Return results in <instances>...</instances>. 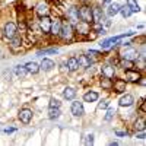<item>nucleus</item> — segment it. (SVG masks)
<instances>
[{"label":"nucleus","mask_w":146,"mask_h":146,"mask_svg":"<svg viewBox=\"0 0 146 146\" xmlns=\"http://www.w3.org/2000/svg\"><path fill=\"white\" fill-rule=\"evenodd\" d=\"M79 19L83 21V22H86V23L92 22V9L88 5H83L79 9Z\"/></svg>","instance_id":"obj_1"},{"label":"nucleus","mask_w":146,"mask_h":146,"mask_svg":"<svg viewBox=\"0 0 146 146\" xmlns=\"http://www.w3.org/2000/svg\"><path fill=\"white\" fill-rule=\"evenodd\" d=\"M60 35H62L64 40L72 38V35H73V28H72V23H70V22H67V21L62 22V29H60Z\"/></svg>","instance_id":"obj_2"},{"label":"nucleus","mask_w":146,"mask_h":146,"mask_svg":"<svg viewBox=\"0 0 146 146\" xmlns=\"http://www.w3.org/2000/svg\"><path fill=\"white\" fill-rule=\"evenodd\" d=\"M3 32H5V36L6 38H13V36L16 35V32H18V27H16V23L15 22H7L6 25H5V29H3Z\"/></svg>","instance_id":"obj_3"},{"label":"nucleus","mask_w":146,"mask_h":146,"mask_svg":"<svg viewBox=\"0 0 146 146\" xmlns=\"http://www.w3.org/2000/svg\"><path fill=\"white\" fill-rule=\"evenodd\" d=\"M32 115H34V113L31 111L29 108H22L21 111H19V120H21V123L29 124L31 120H32Z\"/></svg>","instance_id":"obj_4"},{"label":"nucleus","mask_w":146,"mask_h":146,"mask_svg":"<svg viewBox=\"0 0 146 146\" xmlns=\"http://www.w3.org/2000/svg\"><path fill=\"white\" fill-rule=\"evenodd\" d=\"M70 111L72 114L75 115V117H82L83 113H85V110H83V104L79 102V101H75V102H72V108H70Z\"/></svg>","instance_id":"obj_5"},{"label":"nucleus","mask_w":146,"mask_h":146,"mask_svg":"<svg viewBox=\"0 0 146 146\" xmlns=\"http://www.w3.org/2000/svg\"><path fill=\"white\" fill-rule=\"evenodd\" d=\"M92 22H96V23H102V22H105L104 13H102V10H101L98 6L92 9Z\"/></svg>","instance_id":"obj_6"},{"label":"nucleus","mask_w":146,"mask_h":146,"mask_svg":"<svg viewBox=\"0 0 146 146\" xmlns=\"http://www.w3.org/2000/svg\"><path fill=\"white\" fill-rule=\"evenodd\" d=\"M67 18L70 21V23H78L79 22V9L72 6L69 10H67Z\"/></svg>","instance_id":"obj_7"},{"label":"nucleus","mask_w":146,"mask_h":146,"mask_svg":"<svg viewBox=\"0 0 146 146\" xmlns=\"http://www.w3.org/2000/svg\"><path fill=\"white\" fill-rule=\"evenodd\" d=\"M40 28L44 34H50V29H51V19L48 16H42L41 21H40Z\"/></svg>","instance_id":"obj_8"},{"label":"nucleus","mask_w":146,"mask_h":146,"mask_svg":"<svg viewBox=\"0 0 146 146\" xmlns=\"http://www.w3.org/2000/svg\"><path fill=\"white\" fill-rule=\"evenodd\" d=\"M121 57L123 58H127V60H135V58H137L139 57V53L135 50V48H127V50H124L123 53H121Z\"/></svg>","instance_id":"obj_9"},{"label":"nucleus","mask_w":146,"mask_h":146,"mask_svg":"<svg viewBox=\"0 0 146 146\" xmlns=\"http://www.w3.org/2000/svg\"><path fill=\"white\" fill-rule=\"evenodd\" d=\"M126 76L130 82H139V79L142 78L140 76V73L137 70H133V69H127L126 70Z\"/></svg>","instance_id":"obj_10"},{"label":"nucleus","mask_w":146,"mask_h":146,"mask_svg":"<svg viewBox=\"0 0 146 146\" xmlns=\"http://www.w3.org/2000/svg\"><path fill=\"white\" fill-rule=\"evenodd\" d=\"M113 88L117 94H121V92H124L126 91V80L123 79H115L114 83H113Z\"/></svg>","instance_id":"obj_11"},{"label":"nucleus","mask_w":146,"mask_h":146,"mask_svg":"<svg viewBox=\"0 0 146 146\" xmlns=\"http://www.w3.org/2000/svg\"><path fill=\"white\" fill-rule=\"evenodd\" d=\"M133 102H135V100H133V96H131L130 94H126V95H123V96L120 98V101H118L120 107H130Z\"/></svg>","instance_id":"obj_12"},{"label":"nucleus","mask_w":146,"mask_h":146,"mask_svg":"<svg viewBox=\"0 0 146 146\" xmlns=\"http://www.w3.org/2000/svg\"><path fill=\"white\" fill-rule=\"evenodd\" d=\"M48 13H50V9H48V6L45 3H40L38 6H36V15H38L40 18L48 16Z\"/></svg>","instance_id":"obj_13"},{"label":"nucleus","mask_w":146,"mask_h":146,"mask_svg":"<svg viewBox=\"0 0 146 146\" xmlns=\"http://www.w3.org/2000/svg\"><path fill=\"white\" fill-rule=\"evenodd\" d=\"M54 67H56V64H54L53 60H50V58H44L41 62V66H40V69H42L44 72H50Z\"/></svg>","instance_id":"obj_14"},{"label":"nucleus","mask_w":146,"mask_h":146,"mask_svg":"<svg viewBox=\"0 0 146 146\" xmlns=\"http://www.w3.org/2000/svg\"><path fill=\"white\" fill-rule=\"evenodd\" d=\"M102 75H104L105 78L113 79L114 75H115V70H114V67H113L111 64H105V66H102Z\"/></svg>","instance_id":"obj_15"},{"label":"nucleus","mask_w":146,"mask_h":146,"mask_svg":"<svg viewBox=\"0 0 146 146\" xmlns=\"http://www.w3.org/2000/svg\"><path fill=\"white\" fill-rule=\"evenodd\" d=\"M60 29H62V19H56L54 22H51V29L50 32L53 35H60Z\"/></svg>","instance_id":"obj_16"},{"label":"nucleus","mask_w":146,"mask_h":146,"mask_svg":"<svg viewBox=\"0 0 146 146\" xmlns=\"http://www.w3.org/2000/svg\"><path fill=\"white\" fill-rule=\"evenodd\" d=\"M118 10H120V6L117 3H110L108 7H107V15L113 18V16H115L118 13Z\"/></svg>","instance_id":"obj_17"},{"label":"nucleus","mask_w":146,"mask_h":146,"mask_svg":"<svg viewBox=\"0 0 146 146\" xmlns=\"http://www.w3.org/2000/svg\"><path fill=\"white\" fill-rule=\"evenodd\" d=\"M96 100H98V94H96L95 91H89L83 95V101L85 102H95Z\"/></svg>","instance_id":"obj_18"},{"label":"nucleus","mask_w":146,"mask_h":146,"mask_svg":"<svg viewBox=\"0 0 146 146\" xmlns=\"http://www.w3.org/2000/svg\"><path fill=\"white\" fill-rule=\"evenodd\" d=\"M25 69H27L28 73H32V75H36V73L40 72V66L36 64L35 62H29V63H27V64H25Z\"/></svg>","instance_id":"obj_19"},{"label":"nucleus","mask_w":146,"mask_h":146,"mask_svg":"<svg viewBox=\"0 0 146 146\" xmlns=\"http://www.w3.org/2000/svg\"><path fill=\"white\" fill-rule=\"evenodd\" d=\"M78 63H79V67H89L92 62H91V58H89L88 56L82 54V56H79V58H78Z\"/></svg>","instance_id":"obj_20"},{"label":"nucleus","mask_w":146,"mask_h":146,"mask_svg":"<svg viewBox=\"0 0 146 146\" xmlns=\"http://www.w3.org/2000/svg\"><path fill=\"white\" fill-rule=\"evenodd\" d=\"M67 69H69V72H75V70L79 69V63H78L76 57H70L67 60Z\"/></svg>","instance_id":"obj_21"},{"label":"nucleus","mask_w":146,"mask_h":146,"mask_svg":"<svg viewBox=\"0 0 146 146\" xmlns=\"http://www.w3.org/2000/svg\"><path fill=\"white\" fill-rule=\"evenodd\" d=\"M22 45V38L18 35H15L13 38H10V47H12V50H19Z\"/></svg>","instance_id":"obj_22"},{"label":"nucleus","mask_w":146,"mask_h":146,"mask_svg":"<svg viewBox=\"0 0 146 146\" xmlns=\"http://www.w3.org/2000/svg\"><path fill=\"white\" fill-rule=\"evenodd\" d=\"M63 96L66 100H73L76 96V91H75V88H70V86H67V88H64V91H63Z\"/></svg>","instance_id":"obj_23"},{"label":"nucleus","mask_w":146,"mask_h":146,"mask_svg":"<svg viewBox=\"0 0 146 146\" xmlns=\"http://www.w3.org/2000/svg\"><path fill=\"white\" fill-rule=\"evenodd\" d=\"M127 7L131 10V13L133 12H139L140 10V7L137 5V0H127Z\"/></svg>","instance_id":"obj_24"},{"label":"nucleus","mask_w":146,"mask_h":146,"mask_svg":"<svg viewBox=\"0 0 146 146\" xmlns=\"http://www.w3.org/2000/svg\"><path fill=\"white\" fill-rule=\"evenodd\" d=\"M62 111H60V108H50V113H48V118L50 120H56L60 117Z\"/></svg>","instance_id":"obj_25"},{"label":"nucleus","mask_w":146,"mask_h":146,"mask_svg":"<svg viewBox=\"0 0 146 146\" xmlns=\"http://www.w3.org/2000/svg\"><path fill=\"white\" fill-rule=\"evenodd\" d=\"M121 67H123L124 70H127V69H133V67H135V62H133V60L123 58V60H121Z\"/></svg>","instance_id":"obj_26"},{"label":"nucleus","mask_w":146,"mask_h":146,"mask_svg":"<svg viewBox=\"0 0 146 146\" xmlns=\"http://www.w3.org/2000/svg\"><path fill=\"white\" fill-rule=\"evenodd\" d=\"M101 86H102L104 89H111V88H113V82H111V79L104 76V78L101 79Z\"/></svg>","instance_id":"obj_27"},{"label":"nucleus","mask_w":146,"mask_h":146,"mask_svg":"<svg viewBox=\"0 0 146 146\" xmlns=\"http://www.w3.org/2000/svg\"><path fill=\"white\" fill-rule=\"evenodd\" d=\"M58 53V50L57 48H45V50H40L38 53V56H45V54H57Z\"/></svg>","instance_id":"obj_28"},{"label":"nucleus","mask_w":146,"mask_h":146,"mask_svg":"<svg viewBox=\"0 0 146 146\" xmlns=\"http://www.w3.org/2000/svg\"><path fill=\"white\" fill-rule=\"evenodd\" d=\"M15 73H16V76H21V78H23L27 75V69H25V66H16L15 67Z\"/></svg>","instance_id":"obj_29"},{"label":"nucleus","mask_w":146,"mask_h":146,"mask_svg":"<svg viewBox=\"0 0 146 146\" xmlns=\"http://www.w3.org/2000/svg\"><path fill=\"white\" fill-rule=\"evenodd\" d=\"M135 129H136L137 131L145 130V118H139V120H136V123H135Z\"/></svg>","instance_id":"obj_30"},{"label":"nucleus","mask_w":146,"mask_h":146,"mask_svg":"<svg viewBox=\"0 0 146 146\" xmlns=\"http://www.w3.org/2000/svg\"><path fill=\"white\" fill-rule=\"evenodd\" d=\"M118 13H121V16H123V18H129V16L131 15V10H130L127 6H123V7H120Z\"/></svg>","instance_id":"obj_31"},{"label":"nucleus","mask_w":146,"mask_h":146,"mask_svg":"<svg viewBox=\"0 0 146 146\" xmlns=\"http://www.w3.org/2000/svg\"><path fill=\"white\" fill-rule=\"evenodd\" d=\"M114 115H115V110L110 108L108 111H107V114H105V117H104V120H105V121H111Z\"/></svg>","instance_id":"obj_32"},{"label":"nucleus","mask_w":146,"mask_h":146,"mask_svg":"<svg viewBox=\"0 0 146 146\" xmlns=\"http://www.w3.org/2000/svg\"><path fill=\"white\" fill-rule=\"evenodd\" d=\"M94 31L96 34H105V29L102 28V23H96L95 22V25H94Z\"/></svg>","instance_id":"obj_33"},{"label":"nucleus","mask_w":146,"mask_h":146,"mask_svg":"<svg viewBox=\"0 0 146 146\" xmlns=\"http://www.w3.org/2000/svg\"><path fill=\"white\" fill-rule=\"evenodd\" d=\"M50 108H60V101L56 100V98H53L50 101Z\"/></svg>","instance_id":"obj_34"},{"label":"nucleus","mask_w":146,"mask_h":146,"mask_svg":"<svg viewBox=\"0 0 146 146\" xmlns=\"http://www.w3.org/2000/svg\"><path fill=\"white\" fill-rule=\"evenodd\" d=\"M85 143H86V145H94V135H88Z\"/></svg>","instance_id":"obj_35"},{"label":"nucleus","mask_w":146,"mask_h":146,"mask_svg":"<svg viewBox=\"0 0 146 146\" xmlns=\"http://www.w3.org/2000/svg\"><path fill=\"white\" fill-rule=\"evenodd\" d=\"M108 107V101H102L98 104V110H102V108H107Z\"/></svg>","instance_id":"obj_36"},{"label":"nucleus","mask_w":146,"mask_h":146,"mask_svg":"<svg viewBox=\"0 0 146 146\" xmlns=\"http://www.w3.org/2000/svg\"><path fill=\"white\" fill-rule=\"evenodd\" d=\"M115 135L121 137V136H126V135H127V131H118V130H117V131H115Z\"/></svg>","instance_id":"obj_37"},{"label":"nucleus","mask_w":146,"mask_h":146,"mask_svg":"<svg viewBox=\"0 0 146 146\" xmlns=\"http://www.w3.org/2000/svg\"><path fill=\"white\" fill-rule=\"evenodd\" d=\"M140 111H142V113H145V111H146V107H145V102H143V100H142V104H140Z\"/></svg>","instance_id":"obj_38"},{"label":"nucleus","mask_w":146,"mask_h":146,"mask_svg":"<svg viewBox=\"0 0 146 146\" xmlns=\"http://www.w3.org/2000/svg\"><path fill=\"white\" fill-rule=\"evenodd\" d=\"M136 137H137V139H145V133H143V130H142V133L136 135Z\"/></svg>","instance_id":"obj_39"},{"label":"nucleus","mask_w":146,"mask_h":146,"mask_svg":"<svg viewBox=\"0 0 146 146\" xmlns=\"http://www.w3.org/2000/svg\"><path fill=\"white\" fill-rule=\"evenodd\" d=\"M5 131H6V133H12V131H15V129H6Z\"/></svg>","instance_id":"obj_40"},{"label":"nucleus","mask_w":146,"mask_h":146,"mask_svg":"<svg viewBox=\"0 0 146 146\" xmlns=\"http://www.w3.org/2000/svg\"><path fill=\"white\" fill-rule=\"evenodd\" d=\"M89 2H91V0H82V3H83V5H88Z\"/></svg>","instance_id":"obj_41"},{"label":"nucleus","mask_w":146,"mask_h":146,"mask_svg":"<svg viewBox=\"0 0 146 146\" xmlns=\"http://www.w3.org/2000/svg\"><path fill=\"white\" fill-rule=\"evenodd\" d=\"M110 2H111V0H104V3H110Z\"/></svg>","instance_id":"obj_42"}]
</instances>
